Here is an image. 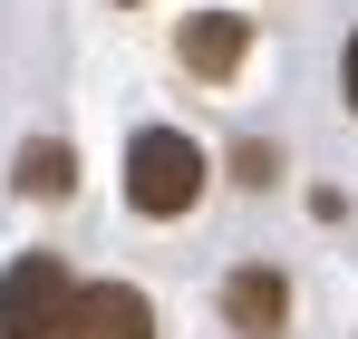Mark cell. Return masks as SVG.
Here are the masks:
<instances>
[{
  "label": "cell",
  "instance_id": "obj_1",
  "mask_svg": "<svg viewBox=\"0 0 358 339\" xmlns=\"http://www.w3.org/2000/svg\"><path fill=\"white\" fill-rule=\"evenodd\" d=\"M194 194H203V146L175 126H136L126 136V204L165 223V214H194Z\"/></svg>",
  "mask_w": 358,
  "mask_h": 339
},
{
  "label": "cell",
  "instance_id": "obj_8",
  "mask_svg": "<svg viewBox=\"0 0 358 339\" xmlns=\"http://www.w3.org/2000/svg\"><path fill=\"white\" fill-rule=\"evenodd\" d=\"M339 88H349V107H358V29H349V49H339Z\"/></svg>",
  "mask_w": 358,
  "mask_h": 339
},
{
  "label": "cell",
  "instance_id": "obj_5",
  "mask_svg": "<svg viewBox=\"0 0 358 339\" xmlns=\"http://www.w3.org/2000/svg\"><path fill=\"white\" fill-rule=\"evenodd\" d=\"M223 320H233V330H252V339H271L281 320H291V282H281L271 262L233 272V282H223Z\"/></svg>",
  "mask_w": 358,
  "mask_h": 339
},
{
  "label": "cell",
  "instance_id": "obj_2",
  "mask_svg": "<svg viewBox=\"0 0 358 339\" xmlns=\"http://www.w3.org/2000/svg\"><path fill=\"white\" fill-rule=\"evenodd\" d=\"M68 310H78V282L59 252H20L0 272V339H68Z\"/></svg>",
  "mask_w": 358,
  "mask_h": 339
},
{
  "label": "cell",
  "instance_id": "obj_4",
  "mask_svg": "<svg viewBox=\"0 0 358 339\" xmlns=\"http://www.w3.org/2000/svg\"><path fill=\"white\" fill-rule=\"evenodd\" d=\"M242 49H252V20H233V10H194L184 39H175V58L203 78V88H223V78L242 68Z\"/></svg>",
  "mask_w": 358,
  "mask_h": 339
},
{
  "label": "cell",
  "instance_id": "obj_3",
  "mask_svg": "<svg viewBox=\"0 0 358 339\" xmlns=\"http://www.w3.org/2000/svg\"><path fill=\"white\" fill-rule=\"evenodd\" d=\"M68 339H155V300L136 282H78Z\"/></svg>",
  "mask_w": 358,
  "mask_h": 339
},
{
  "label": "cell",
  "instance_id": "obj_7",
  "mask_svg": "<svg viewBox=\"0 0 358 339\" xmlns=\"http://www.w3.org/2000/svg\"><path fill=\"white\" fill-rule=\"evenodd\" d=\"M233 174H242V184H271L281 155H271V146H233Z\"/></svg>",
  "mask_w": 358,
  "mask_h": 339
},
{
  "label": "cell",
  "instance_id": "obj_6",
  "mask_svg": "<svg viewBox=\"0 0 358 339\" xmlns=\"http://www.w3.org/2000/svg\"><path fill=\"white\" fill-rule=\"evenodd\" d=\"M10 184H20L29 204H59L68 184H78V146H59V136H29V146L10 155Z\"/></svg>",
  "mask_w": 358,
  "mask_h": 339
}]
</instances>
